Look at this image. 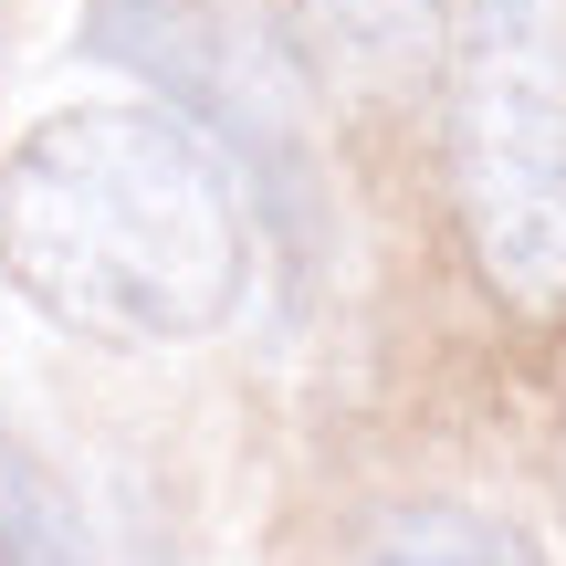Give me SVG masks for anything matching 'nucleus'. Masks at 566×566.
<instances>
[{"label": "nucleus", "mask_w": 566, "mask_h": 566, "mask_svg": "<svg viewBox=\"0 0 566 566\" xmlns=\"http://www.w3.org/2000/svg\"><path fill=\"white\" fill-rule=\"evenodd\" d=\"M367 566H535V546L483 504H409L378 525Z\"/></svg>", "instance_id": "obj_5"}, {"label": "nucleus", "mask_w": 566, "mask_h": 566, "mask_svg": "<svg viewBox=\"0 0 566 566\" xmlns=\"http://www.w3.org/2000/svg\"><path fill=\"white\" fill-rule=\"evenodd\" d=\"M462 221L493 294L566 304V0H462Z\"/></svg>", "instance_id": "obj_2"}, {"label": "nucleus", "mask_w": 566, "mask_h": 566, "mask_svg": "<svg viewBox=\"0 0 566 566\" xmlns=\"http://www.w3.org/2000/svg\"><path fill=\"white\" fill-rule=\"evenodd\" d=\"M0 273L95 346H200L242 315V179L179 105H63L0 158Z\"/></svg>", "instance_id": "obj_1"}, {"label": "nucleus", "mask_w": 566, "mask_h": 566, "mask_svg": "<svg viewBox=\"0 0 566 566\" xmlns=\"http://www.w3.org/2000/svg\"><path fill=\"white\" fill-rule=\"evenodd\" d=\"M0 566H95L84 556V514L32 451L0 430Z\"/></svg>", "instance_id": "obj_4"}, {"label": "nucleus", "mask_w": 566, "mask_h": 566, "mask_svg": "<svg viewBox=\"0 0 566 566\" xmlns=\"http://www.w3.org/2000/svg\"><path fill=\"white\" fill-rule=\"evenodd\" d=\"M304 32H315V53L336 63V74L357 84H409L441 63L451 21H462V0H294Z\"/></svg>", "instance_id": "obj_3"}]
</instances>
